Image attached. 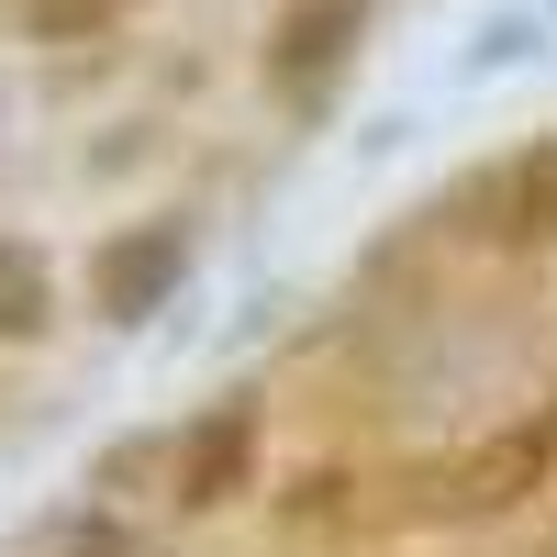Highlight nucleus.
<instances>
[{"label": "nucleus", "mask_w": 557, "mask_h": 557, "mask_svg": "<svg viewBox=\"0 0 557 557\" xmlns=\"http://www.w3.org/2000/svg\"><path fill=\"white\" fill-rule=\"evenodd\" d=\"M57 546H67V557H146V535H134L123 513H67Z\"/></svg>", "instance_id": "0eeeda50"}, {"label": "nucleus", "mask_w": 557, "mask_h": 557, "mask_svg": "<svg viewBox=\"0 0 557 557\" xmlns=\"http://www.w3.org/2000/svg\"><path fill=\"white\" fill-rule=\"evenodd\" d=\"M178 278H190V212H146L123 235L89 246V312L101 323H146Z\"/></svg>", "instance_id": "20e7f679"}, {"label": "nucleus", "mask_w": 557, "mask_h": 557, "mask_svg": "<svg viewBox=\"0 0 557 557\" xmlns=\"http://www.w3.org/2000/svg\"><path fill=\"white\" fill-rule=\"evenodd\" d=\"M546 491H557V401L513 412V424H491L480 446H457L446 469H424L412 513H424V524H457V535H480V524L535 513Z\"/></svg>", "instance_id": "f257e3e1"}, {"label": "nucleus", "mask_w": 557, "mask_h": 557, "mask_svg": "<svg viewBox=\"0 0 557 557\" xmlns=\"http://www.w3.org/2000/svg\"><path fill=\"white\" fill-rule=\"evenodd\" d=\"M57 335V290H45L34 246H0V346H45Z\"/></svg>", "instance_id": "423d86ee"}, {"label": "nucleus", "mask_w": 557, "mask_h": 557, "mask_svg": "<svg viewBox=\"0 0 557 557\" xmlns=\"http://www.w3.org/2000/svg\"><path fill=\"white\" fill-rule=\"evenodd\" d=\"M457 212H469V235L491 257H557V134H535L502 168H480Z\"/></svg>", "instance_id": "7ed1b4c3"}, {"label": "nucleus", "mask_w": 557, "mask_h": 557, "mask_svg": "<svg viewBox=\"0 0 557 557\" xmlns=\"http://www.w3.org/2000/svg\"><path fill=\"white\" fill-rule=\"evenodd\" d=\"M257 469H268V401L223 391L201 424L168 446V502H178V513H235V502L257 491Z\"/></svg>", "instance_id": "f03ea898"}, {"label": "nucleus", "mask_w": 557, "mask_h": 557, "mask_svg": "<svg viewBox=\"0 0 557 557\" xmlns=\"http://www.w3.org/2000/svg\"><path fill=\"white\" fill-rule=\"evenodd\" d=\"M357 34H368V0H278V23H268V89H278V101H312V89L357 57Z\"/></svg>", "instance_id": "39448f33"}]
</instances>
